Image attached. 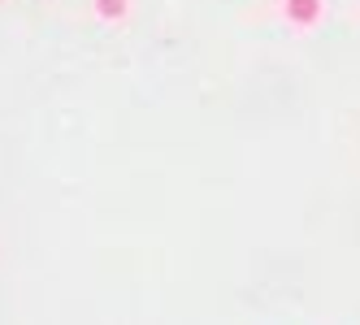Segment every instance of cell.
Here are the masks:
<instances>
[{
  "instance_id": "1",
  "label": "cell",
  "mask_w": 360,
  "mask_h": 325,
  "mask_svg": "<svg viewBox=\"0 0 360 325\" xmlns=\"http://www.w3.org/2000/svg\"><path fill=\"white\" fill-rule=\"evenodd\" d=\"M287 18L295 27H308V22L321 18V0H287Z\"/></svg>"
},
{
  "instance_id": "2",
  "label": "cell",
  "mask_w": 360,
  "mask_h": 325,
  "mask_svg": "<svg viewBox=\"0 0 360 325\" xmlns=\"http://www.w3.org/2000/svg\"><path fill=\"white\" fill-rule=\"evenodd\" d=\"M96 13L100 18H122L126 13V0H96Z\"/></svg>"
}]
</instances>
